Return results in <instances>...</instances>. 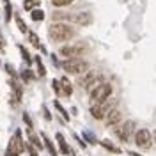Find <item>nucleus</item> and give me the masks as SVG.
<instances>
[{"label": "nucleus", "mask_w": 156, "mask_h": 156, "mask_svg": "<svg viewBox=\"0 0 156 156\" xmlns=\"http://www.w3.org/2000/svg\"><path fill=\"white\" fill-rule=\"evenodd\" d=\"M48 36L55 43H66L69 39L75 37V29L68 25V23H62V21H55V23H51L48 29Z\"/></svg>", "instance_id": "f257e3e1"}, {"label": "nucleus", "mask_w": 156, "mask_h": 156, "mask_svg": "<svg viewBox=\"0 0 156 156\" xmlns=\"http://www.w3.org/2000/svg\"><path fill=\"white\" fill-rule=\"evenodd\" d=\"M117 107V99L114 98H107V99H103V101H99V103H94L92 107H90V115L98 119V121H101V119H105L107 114L110 110H114Z\"/></svg>", "instance_id": "f03ea898"}, {"label": "nucleus", "mask_w": 156, "mask_h": 156, "mask_svg": "<svg viewBox=\"0 0 156 156\" xmlns=\"http://www.w3.org/2000/svg\"><path fill=\"white\" fill-rule=\"evenodd\" d=\"M58 66H62L64 71H68L69 75H82V73H85L89 69V64L83 60V58H78V57H73V58H66L62 64H58Z\"/></svg>", "instance_id": "7ed1b4c3"}, {"label": "nucleus", "mask_w": 156, "mask_h": 156, "mask_svg": "<svg viewBox=\"0 0 156 156\" xmlns=\"http://www.w3.org/2000/svg\"><path fill=\"white\" fill-rule=\"evenodd\" d=\"M99 83H103V76L98 75V73H94V71H85V76L80 78V85L83 89H87L89 92H90L92 89H96Z\"/></svg>", "instance_id": "20e7f679"}, {"label": "nucleus", "mask_w": 156, "mask_h": 156, "mask_svg": "<svg viewBox=\"0 0 156 156\" xmlns=\"http://www.w3.org/2000/svg\"><path fill=\"white\" fill-rule=\"evenodd\" d=\"M89 50L87 44H83V43H75V44H68V46H62L60 48V55H64V57H80V55H83L85 51Z\"/></svg>", "instance_id": "39448f33"}, {"label": "nucleus", "mask_w": 156, "mask_h": 156, "mask_svg": "<svg viewBox=\"0 0 156 156\" xmlns=\"http://www.w3.org/2000/svg\"><path fill=\"white\" fill-rule=\"evenodd\" d=\"M112 96V85L110 83H99L96 89H92L90 90V99L94 101V103H99V101H103V99H107V98Z\"/></svg>", "instance_id": "423d86ee"}, {"label": "nucleus", "mask_w": 156, "mask_h": 156, "mask_svg": "<svg viewBox=\"0 0 156 156\" xmlns=\"http://www.w3.org/2000/svg\"><path fill=\"white\" fill-rule=\"evenodd\" d=\"M135 144L140 149H149V147L153 146V135H151V131L146 129V128L138 129L135 133Z\"/></svg>", "instance_id": "0eeeda50"}, {"label": "nucleus", "mask_w": 156, "mask_h": 156, "mask_svg": "<svg viewBox=\"0 0 156 156\" xmlns=\"http://www.w3.org/2000/svg\"><path fill=\"white\" fill-rule=\"evenodd\" d=\"M23 151H25V142L21 138V131L18 129L12 135V138L9 140V153H11V156H20Z\"/></svg>", "instance_id": "6e6552de"}, {"label": "nucleus", "mask_w": 156, "mask_h": 156, "mask_svg": "<svg viewBox=\"0 0 156 156\" xmlns=\"http://www.w3.org/2000/svg\"><path fill=\"white\" fill-rule=\"evenodd\" d=\"M133 131H135V122H133V121H126L122 126L115 128V135L119 136L122 142H128Z\"/></svg>", "instance_id": "1a4fd4ad"}, {"label": "nucleus", "mask_w": 156, "mask_h": 156, "mask_svg": "<svg viewBox=\"0 0 156 156\" xmlns=\"http://www.w3.org/2000/svg\"><path fill=\"white\" fill-rule=\"evenodd\" d=\"M121 119H122V114H121L117 108H114V110H110V112L107 114V117H105V122H107V126H114V124H117Z\"/></svg>", "instance_id": "9d476101"}, {"label": "nucleus", "mask_w": 156, "mask_h": 156, "mask_svg": "<svg viewBox=\"0 0 156 156\" xmlns=\"http://www.w3.org/2000/svg\"><path fill=\"white\" fill-rule=\"evenodd\" d=\"M58 83H60V89H62V92H64L66 96H71V94H73V85H71V82H69L66 76L60 78Z\"/></svg>", "instance_id": "9b49d317"}, {"label": "nucleus", "mask_w": 156, "mask_h": 156, "mask_svg": "<svg viewBox=\"0 0 156 156\" xmlns=\"http://www.w3.org/2000/svg\"><path fill=\"white\" fill-rule=\"evenodd\" d=\"M55 138H57V142H58L60 153H62V154H69L71 151H69V146H68V142H66V138L62 136V133H57V135H55Z\"/></svg>", "instance_id": "f8f14e48"}, {"label": "nucleus", "mask_w": 156, "mask_h": 156, "mask_svg": "<svg viewBox=\"0 0 156 156\" xmlns=\"http://www.w3.org/2000/svg\"><path fill=\"white\" fill-rule=\"evenodd\" d=\"M41 138H43V142H44L43 146L48 149L50 156H57V151H55V147H53V144H51V140H50V138H48L46 135H41Z\"/></svg>", "instance_id": "ddd939ff"}, {"label": "nucleus", "mask_w": 156, "mask_h": 156, "mask_svg": "<svg viewBox=\"0 0 156 156\" xmlns=\"http://www.w3.org/2000/svg\"><path fill=\"white\" fill-rule=\"evenodd\" d=\"M34 64H36V68H37V75L39 76H44L46 75V69H44V66H43V60H41V57H34Z\"/></svg>", "instance_id": "4468645a"}, {"label": "nucleus", "mask_w": 156, "mask_h": 156, "mask_svg": "<svg viewBox=\"0 0 156 156\" xmlns=\"http://www.w3.org/2000/svg\"><path fill=\"white\" fill-rule=\"evenodd\" d=\"M99 144H101V146L105 147V149H108L110 153H121V149H119L117 146H114V144H112L110 140H101Z\"/></svg>", "instance_id": "2eb2a0df"}, {"label": "nucleus", "mask_w": 156, "mask_h": 156, "mask_svg": "<svg viewBox=\"0 0 156 156\" xmlns=\"http://www.w3.org/2000/svg\"><path fill=\"white\" fill-rule=\"evenodd\" d=\"M30 18L34 20V21H43L44 20V12L41 9H32L30 11Z\"/></svg>", "instance_id": "dca6fc26"}, {"label": "nucleus", "mask_w": 156, "mask_h": 156, "mask_svg": "<svg viewBox=\"0 0 156 156\" xmlns=\"http://www.w3.org/2000/svg\"><path fill=\"white\" fill-rule=\"evenodd\" d=\"M29 142H34L32 146L36 147V149H43V147H44V146H43V144H41V140H39L37 136H36V135H34V133H32V129H30V131H29Z\"/></svg>", "instance_id": "f3484780"}, {"label": "nucleus", "mask_w": 156, "mask_h": 156, "mask_svg": "<svg viewBox=\"0 0 156 156\" xmlns=\"http://www.w3.org/2000/svg\"><path fill=\"white\" fill-rule=\"evenodd\" d=\"M18 48H20V51H21V55H23V60H25L27 64H32V62H34V58L30 57V53L27 51V48H25V46H21V44H20Z\"/></svg>", "instance_id": "a211bd4d"}, {"label": "nucleus", "mask_w": 156, "mask_h": 156, "mask_svg": "<svg viewBox=\"0 0 156 156\" xmlns=\"http://www.w3.org/2000/svg\"><path fill=\"white\" fill-rule=\"evenodd\" d=\"M27 34H29V41L32 43V46H36V48H39V46H41V43H39L37 34H36V32H27Z\"/></svg>", "instance_id": "6ab92c4d"}, {"label": "nucleus", "mask_w": 156, "mask_h": 156, "mask_svg": "<svg viewBox=\"0 0 156 156\" xmlns=\"http://www.w3.org/2000/svg\"><path fill=\"white\" fill-rule=\"evenodd\" d=\"M16 25H18L20 32H23V34H27V32H29L27 25H25V21H23V20H21V16H18V14H16Z\"/></svg>", "instance_id": "aec40b11"}, {"label": "nucleus", "mask_w": 156, "mask_h": 156, "mask_svg": "<svg viewBox=\"0 0 156 156\" xmlns=\"http://www.w3.org/2000/svg\"><path fill=\"white\" fill-rule=\"evenodd\" d=\"M4 4H5V21H11V18H12V9H11V2H9V0H4Z\"/></svg>", "instance_id": "412c9836"}, {"label": "nucleus", "mask_w": 156, "mask_h": 156, "mask_svg": "<svg viewBox=\"0 0 156 156\" xmlns=\"http://www.w3.org/2000/svg\"><path fill=\"white\" fill-rule=\"evenodd\" d=\"M36 5H39V0H25V2H23V7L27 11H32Z\"/></svg>", "instance_id": "4be33fe9"}, {"label": "nucleus", "mask_w": 156, "mask_h": 156, "mask_svg": "<svg viewBox=\"0 0 156 156\" xmlns=\"http://www.w3.org/2000/svg\"><path fill=\"white\" fill-rule=\"evenodd\" d=\"M75 0H51V4L55 5V7H66L69 4H73Z\"/></svg>", "instance_id": "5701e85b"}, {"label": "nucleus", "mask_w": 156, "mask_h": 156, "mask_svg": "<svg viewBox=\"0 0 156 156\" xmlns=\"http://www.w3.org/2000/svg\"><path fill=\"white\" fill-rule=\"evenodd\" d=\"M20 75H21V78H23L25 82H30V80H34V73H32L30 69H23Z\"/></svg>", "instance_id": "b1692460"}, {"label": "nucleus", "mask_w": 156, "mask_h": 156, "mask_svg": "<svg viewBox=\"0 0 156 156\" xmlns=\"http://www.w3.org/2000/svg\"><path fill=\"white\" fill-rule=\"evenodd\" d=\"M55 108H57L58 112L62 114V117H64V121H69V114H68V112H66V108L62 107V105H60L58 101H55Z\"/></svg>", "instance_id": "393cba45"}, {"label": "nucleus", "mask_w": 156, "mask_h": 156, "mask_svg": "<svg viewBox=\"0 0 156 156\" xmlns=\"http://www.w3.org/2000/svg\"><path fill=\"white\" fill-rule=\"evenodd\" d=\"M83 138L87 140L89 144H98V140L94 138V135H92V133H89V131H83Z\"/></svg>", "instance_id": "a878e982"}, {"label": "nucleus", "mask_w": 156, "mask_h": 156, "mask_svg": "<svg viewBox=\"0 0 156 156\" xmlns=\"http://www.w3.org/2000/svg\"><path fill=\"white\" fill-rule=\"evenodd\" d=\"M4 68L7 69V73H9L11 76H18V73H16V71H14V68H12V66H11V64H5V66H4Z\"/></svg>", "instance_id": "bb28decb"}, {"label": "nucleus", "mask_w": 156, "mask_h": 156, "mask_svg": "<svg viewBox=\"0 0 156 156\" xmlns=\"http://www.w3.org/2000/svg\"><path fill=\"white\" fill-rule=\"evenodd\" d=\"M51 85H53V90H55L57 94H60V83H58V80H53Z\"/></svg>", "instance_id": "cd10ccee"}, {"label": "nucleus", "mask_w": 156, "mask_h": 156, "mask_svg": "<svg viewBox=\"0 0 156 156\" xmlns=\"http://www.w3.org/2000/svg\"><path fill=\"white\" fill-rule=\"evenodd\" d=\"M23 121H25V122L29 124V128H32V121H30V117L27 115V114H23Z\"/></svg>", "instance_id": "c85d7f7f"}, {"label": "nucleus", "mask_w": 156, "mask_h": 156, "mask_svg": "<svg viewBox=\"0 0 156 156\" xmlns=\"http://www.w3.org/2000/svg\"><path fill=\"white\" fill-rule=\"evenodd\" d=\"M5 50V41L2 39V36H0V51H4Z\"/></svg>", "instance_id": "c756f323"}, {"label": "nucleus", "mask_w": 156, "mask_h": 156, "mask_svg": "<svg viewBox=\"0 0 156 156\" xmlns=\"http://www.w3.org/2000/svg\"><path fill=\"white\" fill-rule=\"evenodd\" d=\"M44 117H46L48 121H50V119H51V115H50V112H48V110H44Z\"/></svg>", "instance_id": "7c9ffc66"}, {"label": "nucleus", "mask_w": 156, "mask_h": 156, "mask_svg": "<svg viewBox=\"0 0 156 156\" xmlns=\"http://www.w3.org/2000/svg\"><path fill=\"white\" fill-rule=\"evenodd\" d=\"M128 154H129V156H140V154H138V153H133V151H129Z\"/></svg>", "instance_id": "2f4dec72"}, {"label": "nucleus", "mask_w": 156, "mask_h": 156, "mask_svg": "<svg viewBox=\"0 0 156 156\" xmlns=\"http://www.w3.org/2000/svg\"><path fill=\"white\" fill-rule=\"evenodd\" d=\"M153 140H154V142H156V131H154V133H153Z\"/></svg>", "instance_id": "473e14b6"}]
</instances>
